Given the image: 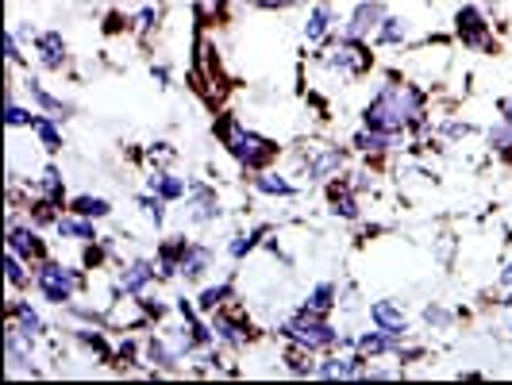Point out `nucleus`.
I'll return each mask as SVG.
<instances>
[{
    "label": "nucleus",
    "instance_id": "f257e3e1",
    "mask_svg": "<svg viewBox=\"0 0 512 385\" xmlns=\"http://www.w3.org/2000/svg\"><path fill=\"white\" fill-rule=\"evenodd\" d=\"M362 128L389 131V135H405L416 147H428L436 139V120L428 112V93L401 74H385L370 101L362 104Z\"/></svg>",
    "mask_w": 512,
    "mask_h": 385
},
{
    "label": "nucleus",
    "instance_id": "f03ea898",
    "mask_svg": "<svg viewBox=\"0 0 512 385\" xmlns=\"http://www.w3.org/2000/svg\"><path fill=\"white\" fill-rule=\"evenodd\" d=\"M212 131H216L220 147L228 151V158L243 170V174L270 170V166L278 162V154H282V147H278L274 139H266L262 131L247 128V124H243V120H235V116H220Z\"/></svg>",
    "mask_w": 512,
    "mask_h": 385
},
{
    "label": "nucleus",
    "instance_id": "7ed1b4c3",
    "mask_svg": "<svg viewBox=\"0 0 512 385\" xmlns=\"http://www.w3.org/2000/svg\"><path fill=\"white\" fill-rule=\"evenodd\" d=\"M312 66L324 70L328 77H335V81H359V77L374 70V51H370V43L335 31L328 43H320L312 51Z\"/></svg>",
    "mask_w": 512,
    "mask_h": 385
},
{
    "label": "nucleus",
    "instance_id": "20e7f679",
    "mask_svg": "<svg viewBox=\"0 0 512 385\" xmlns=\"http://www.w3.org/2000/svg\"><path fill=\"white\" fill-rule=\"evenodd\" d=\"M274 332L282 335V343H293V347H305V351H316V355H328V351H339L343 343V332L332 324V316H320V312H308L305 305H297L289 316H282L274 324Z\"/></svg>",
    "mask_w": 512,
    "mask_h": 385
},
{
    "label": "nucleus",
    "instance_id": "39448f33",
    "mask_svg": "<svg viewBox=\"0 0 512 385\" xmlns=\"http://www.w3.org/2000/svg\"><path fill=\"white\" fill-rule=\"evenodd\" d=\"M35 297L51 308H66L70 301H77L85 289H89V274L85 266H74V262H62V258H43L35 266Z\"/></svg>",
    "mask_w": 512,
    "mask_h": 385
},
{
    "label": "nucleus",
    "instance_id": "423d86ee",
    "mask_svg": "<svg viewBox=\"0 0 512 385\" xmlns=\"http://www.w3.org/2000/svg\"><path fill=\"white\" fill-rule=\"evenodd\" d=\"M351 143H301V151L293 154L297 158V174L308 181V185H328L332 178L347 174L351 166Z\"/></svg>",
    "mask_w": 512,
    "mask_h": 385
},
{
    "label": "nucleus",
    "instance_id": "0eeeda50",
    "mask_svg": "<svg viewBox=\"0 0 512 385\" xmlns=\"http://www.w3.org/2000/svg\"><path fill=\"white\" fill-rule=\"evenodd\" d=\"M154 285H158V266H154V258H124L120 266H116V274H112V297L116 301H135V297H143V293H151Z\"/></svg>",
    "mask_w": 512,
    "mask_h": 385
},
{
    "label": "nucleus",
    "instance_id": "6e6552de",
    "mask_svg": "<svg viewBox=\"0 0 512 385\" xmlns=\"http://www.w3.org/2000/svg\"><path fill=\"white\" fill-rule=\"evenodd\" d=\"M208 324H212V335H216V343L228 351V355H243L251 343H255V328H251V320L239 312V308H216L212 316H208Z\"/></svg>",
    "mask_w": 512,
    "mask_h": 385
},
{
    "label": "nucleus",
    "instance_id": "1a4fd4ad",
    "mask_svg": "<svg viewBox=\"0 0 512 385\" xmlns=\"http://www.w3.org/2000/svg\"><path fill=\"white\" fill-rule=\"evenodd\" d=\"M455 39H459L466 51H478V54H489L497 47L493 24H489V16L478 4H459L455 8Z\"/></svg>",
    "mask_w": 512,
    "mask_h": 385
},
{
    "label": "nucleus",
    "instance_id": "9d476101",
    "mask_svg": "<svg viewBox=\"0 0 512 385\" xmlns=\"http://www.w3.org/2000/svg\"><path fill=\"white\" fill-rule=\"evenodd\" d=\"M35 343H39V339H31V335H24L16 324L4 320V374H8V378H39V374H43V370L35 366Z\"/></svg>",
    "mask_w": 512,
    "mask_h": 385
},
{
    "label": "nucleus",
    "instance_id": "9b49d317",
    "mask_svg": "<svg viewBox=\"0 0 512 385\" xmlns=\"http://www.w3.org/2000/svg\"><path fill=\"white\" fill-rule=\"evenodd\" d=\"M185 224L189 228H216L224 220V205H220V193L216 185L208 181H189V193H185Z\"/></svg>",
    "mask_w": 512,
    "mask_h": 385
},
{
    "label": "nucleus",
    "instance_id": "f8f14e48",
    "mask_svg": "<svg viewBox=\"0 0 512 385\" xmlns=\"http://www.w3.org/2000/svg\"><path fill=\"white\" fill-rule=\"evenodd\" d=\"M366 370H370V359L362 351H328L316 362L320 382H362Z\"/></svg>",
    "mask_w": 512,
    "mask_h": 385
},
{
    "label": "nucleus",
    "instance_id": "ddd939ff",
    "mask_svg": "<svg viewBox=\"0 0 512 385\" xmlns=\"http://www.w3.org/2000/svg\"><path fill=\"white\" fill-rule=\"evenodd\" d=\"M385 16H389V4H385V0H355V4H351V12L343 16L339 31H343V35H351V39L370 43V39L378 35V27H382Z\"/></svg>",
    "mask_w": 512,
    "mask_h": 385
},
{
    "label": "nucleus",
    "instance_id": "4468645a",
    "mask_svg": "<svg viewBox=\"0 0 512 385\" xmlns=\"http://www.w3.org/2000/svg\"><path fill=\"white\" fill-rule=\"evenodd\" d=\"M324 201H328V216L343 220V224H359L362 220V193L351 185L347 174H339L324 185Z\"/></svg>",
    "mask_w": 512,
    "mask_h": 385
},
{
    "label": "nucleus",
    "instance_id": "2eb2a0df",
    "mask_svg": "<svg viewBox=\"0 0 512 385\" xmlns=\"http://www.w3.org/2000/svg\"><path fill=\"white\" fill-rule=\"evenodd\" d=\"M339 12H335L332 0H312L305 12V24H301V39H305V47H320V43H328L335 31H339Z\"/></svg>",
    "mask_w": 512,
    "mask_h": 385
},
{
    "label": "nucleus",
    "instance_id": "dca6fc26",
    "mask_svg": "<svg viewBox=\"0 0 512 385\" xmlns=\"http://www.w3.org/2000/svg\"><path fill=\"white\" fill-rule=\"evenodd\" d=\"M409 139L405 135H389V131H374V128H362L351 135V151L359 154V158H366L370 166H378L382 158H389V154H397L401 147H405Z\"/></svg>",
    "mask_w": 512,
    "mask_h": 385
},
{
    "label": "nucleus",
    "instance_id": "f3484780",
    "mask_svg": "<svg viewBox=\"0 0 512 385\" xmlns=\"http://www.w3.org/2000/svg\"><path fill=\"white\" fill-rule=\"evenodd\" d=\"M4 320L16 324V328L24 335H31V339H47V335H51V324H47V316L39 312V305L20 297V293H8V301H4Z\"/></svg>",
    "mask_w": 512,
    "mask_h": 385
},
{
    "label": "nucleus",
    "instance_id": "a211bd4d",
    "mask_svg": "<svg viewBox=\"0 0 512 385\" xmlns=\"http://www.w3.org/2000/svg\"><path fill=\"white\" fill-rule=\"evenodd\" d=\"M31 54H35V62H39V70H47V74H62L66 66H70V43H66V35L62 31H35V39H31Z\"/></svg>",
    "mask_w": 512,
    "mask_h": 385
},
{
    "label": "nucleus",
    "instance_id": "6ab92c4d",
    "mask_svg": "<svg viewBox=\"0 0 512 385\" xmlns=\"http://www.w3.org/2000/svg\"><path fill=\"white\" fill-rule=\"evenodd\" d=\"M143 362H147V370H151L154 378L158 374H181V366H185V359L174 351V343L166 339L162 328L143 335Z\"/></svg>",
    "mask_w": 512,
    "mask_h": 385
},
{
    "label": "nucleus",
    "instance_id": "aec40b11",
    "mask_svg": "<svg viewBox=\"0 0 512 385\" xmlns=\"http://www.w3.org/2000/svg\"><path fill=\"white\" fill-rule=\"evenodd\" d=\"M366 320H370L374 328H382V332L397 335V339H409L412 335L409 316H405L401 301H393V297H378V301H370V305H366Z\"/></svg>",
    "mask_w": 512,
    "mask_h": 385
},
{
    "label": "nucleus",
    "instance_id": "412c9836",
    "mask_svg": "<svg viewBox=\"0 0 512 385\" xmlns=\"http://www.w3.org/2000/svg\"><path fill=\"white\" fill-rule=\"evenodd\" d=\"M189 235L181 231V235H166V239H158V247H154V266H158V282H181V258L189 251Z\"/></svg>",
    "mask_w": 512,
    "mask_h": 385
},
{
    "label": "nucleus",
    "instance_id": "4be33fe9",
    "mask_svg": "<svg viewBox=\"0 0 512 385\" xmlns=\"http://www.w3.org/2000/svg\"><path fill=\"white\" fill-rule=\"evenodd\" d=\"M66 332H70V339H74L77 347H81L93 362H116V343L108 339L104 328H93V324H70Z\"/></svg>",
    "mask_w": 512,
    "mask_h": 385
},
{
    "label": "nucleus",
    "instance_id": "5701e85b",
    "mask_svg": "<svg viewBox=\"0 0 512 385\" xmlns=\"http://www.w3.org/2000/svg\"><path fill=\"white\" fill-rule=\"evenodd\" d=\"M212 270H216V251H212L208 243H201V239H193L189 251H185V258H181V282L205 285Z\"/></svg>",
    "mask_w": 512,
    "mask_h": 385
},
{
    "label": "nucleus",
    "instance_id": "b1692460",
    "mask_svg": "<svg viewBox=\"0 0 512 385\" xmlns=\"http://www.w3.org/2000/svg\"><path fill=\"white\" fill-rule=\"evenodd\" d=\"M24 93H27V101L35 104L39 112H47V116H58L62 124L74 116V104L70 101H62L58 93H51L47 85H43V77H35V74H27L24 77Z\"/></svg>",
    "mask_w": 512,
    "mask_h": 385
},
{
    "label": "nucleus",
    "instance_id": "393cba45",
    "mask_svg": "<svg viewBox=\"0 0 512 385\" xmlns=\"http://www.w3.org/2000/svg\"><path fill=\"white\" fill-rule=\"evenodd\" d=\"M251 189L258 197H274V201H297L301 197V185L282 174V170H258L251 174Z\"/></svg>",
    "mask_w": 512,
    "mask_h": 385
},
{
    "label": "nucleus",
    "instance_id": "a878e982",
    "mask_svg": "<svg viewBox=\"0 0 512 385\" xmlns=\"http://www.w3.org/2000/svg\"><path fill=\"white\" fill-rule=\"evenodd\" d=\"M405 339H397V335H389V332H382V328H366V332H359L355 335V351H362L370 362H378V359H393L397 355V347H401Z\"/></svg>",
    "mask_w": 512,
    "mask_h": 385
},
{
    "label": "nucleus",
    "instance_id": "bb28decb",
    "mask_svg": "<svg viewBox=\"0 0 512 385\" xmlns=\"http://www.w3.org/2000/svg\"><path fill=\"white\" fill-rule=\"evenodd\" d=\"M147 189L158 193L162 201H170V205H181L185 193H189V178H181L170 166H162V170H147Z\"/></svg>",
    "mask_w": 512,
    "mask_h": 385
},
{
    "label": "nucleus",
    "instance_id": "cd10ccee",
    "mask_svg": "<svg viewBox=\"0 0 512 385\" xmlns=\"http://www.w3.org/2000/svg\"><path fill=\"white\" fill-rule=\"evenodd\" d=\"M54 235H58V239H66V243H77V247H85V243H97V239H101L97 220H85V216H77V212H62V220L54 224Z\"/></svg>",
    "mask_w": 512,
    "mask_h": 385
},
{
    "label": "nucleus",
    "instance_id": "c85d7f7f",
    "mask_svg": "<svg viewBox=\"0 0 512 385\" xmlns=\"http://www.w3.org/2000/svg\"><path fill=\"white\" fill-rule=\"evenodd\" d=\"M266 239H270V224H255V228H247V231H235L224 251H228L231 262H243V258H251L255 251H262Z\"/></svg>",
    "mask_w": 512,
    "mask_h": 385
},
{
    "label": "nucleus",
    "instance_id": "c756f323",
    "mask_svg": "<svg viewBox=\"0 0 512 385\" xmlns=\"http://www.w3.org/2000/svg\"><path fill=\"white\" fill-rule=\"evenodd\" d=\"M235 297H239V289H235V278H220V282H205L201 285V293H197V308L212 316L216 308H228L235 305Z\"/></svg>",
    "mask_w": 512,
    "mask_h": 385
},
{
    "label": "nucleus",
    "instance_id": "7c9ffc66",
    "mask_svg": "<svg viewBox=\"0 0 512 385\" xmlns=\"http://www.w3.org/2000/svg\"><path fill=\"white\" fill-rule=\"evenodd\" d=\"M35 193L39 197H47L54 205H70V193H66V174H62V166L58 162H47L43 170H39V178H35Z\"/></svg>",
    "mask_w": 512,
    "mask_h": 385
},
{
    "label": "nucleus",
    "instance_id": "2f4dec72",
    "mask_svg": "<svg viewBox=\"0 0 512 385\" xmlns=\"http://www.w3.org/2000/svg\"><path fill=\"white\" fill-rule=\"evenodd\" d=\"M31 135H35V143L43 147L47 154H62L66 147V131H62V120L58 116H47V112H39L35 116V124H31Z\"/></svg>",
    "mask_w": 512,
    "mask_h": 385
},
{
    "label": "nucleus",
    "instance_id": "473e14b6",
    "mask_svg": "<svg viewBox=\"0 0 512 385\" xmlns=\"http://www.w3.org/2000/svg\"><path fill=\"white\" fill-rule=\"evenodd\" d=\"M31 282H35V266L4 247V285H8V293H24V289H31Z\"/></svg>",
    "mask_w": 512,
    "mask_h": 385
},
{
    "label": "nucleus",
    "instance_id": "72a5a7b5",
    "mask_svg": "<svg viewBox=\"0 0 512 385\" xmlns=\"http://www.w3.org/2000/svg\"><path fill=\"white\" fill-rule=\"evenodd\" d=\"M412 35V24L409 16H401V12H389L378 27V35H374V47H405Z\"/></svg>",
    "mask_w": 512,
    "mask_h": 385
},
{
    "label": "nucleus",
    "instance_id": "f704fd0d",
    "mask_svg": "<svg viewBox=\"0 0 512 385\" xmlns=\"http://www.w3.org/2000/svg\"><path fill=\"white\" fill-rule=\"evenodd\" d=\"M301 305H305L308 312H320V316H332L335 308H339V285L328 282V278H324V282H316V285H312V289H308V293H305V301H301Z\"/></svg>",
    "mask_w": 512,
    "mask_h": 385
},
{
    "label": "nucleus",
    "instance_id": "c9c22d12",
    "mask_svg": "<svg viewBox=\"0 0 512 385\" xmlns=\"http://www.w3.org/2000/svg\"><path fill=\"white\" fill-rule=\"evenodd\" d=\"M66 212H77V216H85V220H108L116 208H112V201L108 197H97V193H77V197H70V205H66Z\"/></svg>",
    "mask_w": 512,
    "mask_h": 385
},
{
    "label": "nucleus",
    "instance_id": "e433bc0d",
    "mask_svg": "<svg viewBox=\"0 0 512 385\" xmlns=\"http://www.w3.org/2000/svg\"><path fill=\"white\" fill-rule=\"evenodd\" d=\"M285 374L289 378H316V362H320V355L316 351H305V347H293V343H285Z\"/></svg>",
    "mask_w": 512,
    "mask_h": 385
},
{
    "label": "nucleus",
    "instance_id": "4c0bfd02",
    "mask_svg": "<svg viewBox=\"0 0 512 385\" xmlns=\"http://www.w3.org/2000/svg\"><path fill=\"white\" fill-rule=\"evenodd\" d=\"M486 147L497 154L501 162H512V116L501 112V116L493 120V128L486 131Z\"/></svg>",
    "mask_w": 512,
    "mask_h": 385
},
{
    "label": "nucleus",
    "instance_id": "58836bf2",
    "mask_svg": "<svg viewBox=\"0 0 512 385\" xmlns=\"http://www.w3.org/2000/svg\"><path fill=\"white\" fill-rule=\"evenodd\" d=\"M35 116H39V108H35V104H20L16 89H8V101H4V128H12V131L31 128Z\"/></svg>",
    "mask_w": 512,
    "mask_h": 385
},
{
    "label": "nucleus",
    "instance_id": "ea45409f",
    "mask_svg": "<svg viewBox=\"0 0 512 385\" xmlns=\"http://www.w3.org/2000/svg\"><path fill=\"white\" fill-rule=\"evenodd\" d=\"M24 216L35 224V228H54V224L62 220V205H54V201H47V197L35 193V197L24 205Z\"/></svg>",
    "mask_w": 512,
    "mask_h": 385
},
{
    "label": "nucleus",
    "instance_id": "a19ab883",
    "mask_svg": "<svg viewBox=\"0 0 512 385\" xmlns=\"http://www.w3.org/2000/svg\"><path fill=\"white\" fill-rule=\"evenodd\" d=\"M135 208L147 216L154 224V231L166 228V216H170V201H162L158 193H151V189H143V193H135Z\"/></svg>",
    "mask_w": 512,
    "mask_h": 385
},
{
    "label": "nucleus",
    "instance_id": "79ce46f5",
    "mask_svg": "<svg viewBox=\"0 0 512 385\" xmlns=\"http://www.w3.org/2000/svg\"><path fill=\"white\" fill-rule=\"evenodd\" d=\"M424 324L432 328V332H451L455 324H459L466 312H455V308H447V305H439V301H432V305H424Z\"/></svg>",
    "mask_w": 512,
    "mask_h": 385
},
{
    "label": "nucleus",
    "instance_id": "37998d69",
    "mask_svg": "<svg viewBox=\"0 0 512 385\" xmlns=\"http://www.w3.org/2000/svg\"><path fill=\"white\" fill-rule=\"evenodd\" d=\"M139 362H143V339L124 332L116 339V366H120V370H135Z\"/></svg>",
    "mask_w": 512,
    "mask_h": 385
},
{
    "label": "nucleus",
    "instance_id": "c03bdc74",
    "mask_svg": "<svg viewBox=\"0 0 512 385\" xmlns=\"http://www.w3.org/2000/svg\"><path fill=\"white\" fill-rule=\"evenodd\" d=\"M62 316L70 320V324H93V328H108V312L97 305H81V301H70V305L62 308Z\"/></svg>",
    "mask_w": 512,
    "mask_h": 385
},
{
    "label": "nucleus",
    "instance_id": "a18cd8bd",
    "mask_svg": "<svg viewBox=\"0 0 512 385\" xmlns=\"http://www.w3.org/2000/svg\"><path fill=\"white\" fill-rule=\"evenodd\" d=\"M147 170H162V166H174V158H178V151H174V143H166V139H158V143H151V147H143V151L135 154Z\"/></svg>",
    "mask_w": 512,
    "mask_h": 385
},
{
    "label": "nucleus",
    "instance_id": "49530a36",
    "mask_svg": "<svg viewBox=\"0 0 512 385\" xmlns=\"http://www.w3.org/2000/svg\"><path fill=\"white\" fill-rule=\"evenodd\" d=\"M162 24V4H143L135 16H131V31L139 35V39H151V31Z\"/></svg>",
    "mask_w": 512,
    "mask_h": 385
},
{
    "label": "nucleus",
    "instance_id": "de8ad7c7",
    "mask_svg": "<svg viewBox=\"0 0 512 385\" xmlns=\"http://www.w3.org/2000/svg\"><path fill=\"white\" fill-rule=\"evenodd\" d=\"M4 62L16 70V66H24V35L16 31V24L4 27Z\"/></svg>",
    "mask_w": 512,
    "mask_h": 385
},
{
    "label": "nucleus",
    "instance_id": "09e8293b",
    "mask_svg": "<svg viewBox=\"0 0 512 385\" xmlns=\"http://www.w3.org/2000/svg\"><path fill=\"white\" fill-rule=\"evenodd\" d=\"M436 135L439 139H466V135H474V124L455 120V116H443V120L436 124Z\"/></svg>",
    "mask_w": 512,
    "mask_h": 385
},
{
    "label": "nucleus",
    "instance_id": "8fccbe9b",
    "mask_svg": "<svg viewBox=\"0 0 512 385\" xmlns=\"http://www.w3.org/2000/svg\"><path fill=\"white\" fill-rule=\"evenodd\" d=\"M239 4H247L255 12H293V8H305L308 0H239Z\"/></svg>",
    "mask_w": 512,
    "mask_h": 385
},
{
    "label": "nucleus",
    "instance_id": "3c124183",
    "mask_svg": "<svg viewBox=\"0 0 512 385\" xmlns=\"http://www.w3.org/2000/svg\"><path fill=\"white\" fill-rule=\"evenodd\" d=\"M424 355H428V347H424V343H409V339H405V343L397 347V355H393V359H397V366H412V362H420Z\"/></svg>",
    "mask_w": 512,
    "mask_h": 385
},
{
    "label": "nucleus",
    "instance_id": "603ef678",
    "mask_svg": "<svg viewBox=\"0 0 512 385\" xmlns=\"http://www.w3.org/2000/svg\"><path fill=\"white\" fill-rule=\"evenodd\" d=\"M151 81L158 89H174V70L166 62H151Z\"/></svg>",
    "mask_w": 512,
    "mask_h": 385
},
{
    "label": "nucleus",
    "instance_id": "864d4df0",
    "mask_svg": "<svg viewBox=\"0 0 512 385\" xmlns=\"http://www.w3.org/2000/svg\"><path fill=\"white\" fill-rule=\"evenodd\" d=\"M497 285H501L505 293H509V289H512V258H509V262H505V266H501V274H497Z\"/></svg>",
    "mask_w": 512,
    "mask_h": 385
},
{
    "label": "nucleus",
    "instance_id": "5fc2aeb1",
    "mask_svg": "<svg viewBox=\"0 0 512 385\" xmlns=\"http://www.w3.org/2000/svg\"><path fill=\"white\" fill-rule=\"evenodd\" d=\"M459 378H466V382H482V378H486V374H482V370H462Z\"/></svg>",
    "mask_w": 512,
    "mask_h": 385
},
{
    "label": "nucleus",
    "instance_id": "6e6d98bb",
    "mask_svg": "<svg viewBox=\"0 0 512 385\" xmlns=\"http://www.w3.org/2000/svg\"><path fill=\"white\" fill-rule=\"evenodd\" d=\"M509 332H512V308H509Z\"/></svg>",
    "mask_w": 512,
    "mask_h": 385
}]
</instances>
